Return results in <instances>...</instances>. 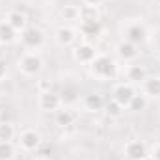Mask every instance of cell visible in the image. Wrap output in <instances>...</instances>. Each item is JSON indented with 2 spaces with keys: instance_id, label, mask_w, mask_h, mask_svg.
I'll return each mask as SVG.
<instances>
[{
  "instance_id": "277c9868",
  "label": "cell",
  "mask_w": 160,
  "mask_h": 160,
  "mask_svg": "<svg viewBox=\"0 0 160 160\" xmlns=\"http://www.w3.org/2000/svg\"><path fill=\"white\" fill-rule=\"evenodd\" d=\"M38 106L41 112L45 114H56L62 106V97L60 93L48 89V91H39V99H38Z\"/></svg>"
},
{
  "instance_id": "e0dca14e",
  "label": "cell",
  "mask_w": 160,
  "mask_h": 160,
  "mask_svg": "<svg viewBox=\"0 0 160 160\" xmlns=\"http://www.w3.org/2000/svg\"><path fill=\"white\" fill-rule=\"evenodd\" d=\"M101 30H102L101 21H80V32L86 38H97Z\"/></svg>"
},
{
  "instance_id": "d4e9b609",
  "label": "cell",
  "mask_w": 160,
  "mask_h": 160,
  "mask_svg": "<svg viewBox=\"0 0 160 160\" xmlns=\"http://www.w3.org/2000/svg\"><path fill=\"white\" fill-rule=\"evenodd\" d=\"M78 13H80V8L77 6H65L63 9H62V17H63V21H78Z\"/></svg>"
},
{
  "instance_id": "ffe728a7",
  "label": "cell",
  "mask_w": 160,
  "mask_h": 160,
  "mask_svg": "<svg viewBox=\"0 0 160 160\" xmlns=\"http://www.w3.org/2000/svg\"><path fill=\"white\" fill-rule=\"evenodd\" d=\"M60 97H62V104H73L75 101H78V91L75 86H67L63 93H60Z\"/></svg>"
},
{
  "instance_id": "5b68a950",
  "label": "cell",
  "mask_w": 160,
  "mask_h": 160,
  "mask_svg": "<svg viewBox=\"0 0 160 160\" xmlns=\"http://www.w3.org/2000/svg\"><path fill=\"white\" fill-rule=\"evenodd\" d=\"M125 39L134 43V45H142L147 39V26L142 21H132L125 26Z\"/></svg>"
},
{
  "instance_id": "4316f807",
  "label": "cell",
  "mask_w": 160,
  "mask_h": 160,
  "mask_svg": "<svg viewBox=\"0 0 160 160\" xmlns=\"http://www.w3.org/2000/svg\"><path fill=\"white\" fill-rule=\"evenodd\" d=\"M102 0H84V6H89V8H99Z\"/></svg>"
},
{
  "instance_id": "8fae6325",
  "label": "cell",
  "mask_w": 160,
  "mask_h": 160,
  "mask_svg": "<svg viewBox=\"0 0 160 160\" xmlns=\"http://www.w3.org/2000/svg\"><path fill=\"white\" fill-rule=\"evenodd\" d=\"M104 99H102V95H99V93H88V95H84V99H82V106H84V110L86 112H91V114H97V112H101V110H104Z\"/></svg>"
},
{
  "instance_id": "ac0fdd59",
  "label": "cell",
  "mask_w": 160,
  "mask_h": 160,
  "mask_svg": "<svg viewBox=\"0 0 160 160\" xmlns=\"http://www.w3.org/2000/svg\"><path fill=\"white\" fill-rule=\"evenodd\" d=\"M15 39H17V32L6 21H2L0 22V43L2 45H9V43H13Z\"/></svg>"
},
{
  "instance_id": "6da1fadb",
  "label": "cell",
  "mask_w": 160,
  "mask_h": 160,
  "mask_svg": "<svg viewBox=\"0 0 160 160\" xmlns=\"http://www.w3.org/2000/svg\"><path fill=\"white\" fill-rule=\"evenodd\" d=\"M118 63L106 54H97V58L89 63V73L97 80H114L118 77Z\"/></svg>"
},
{
  "instance_id": "7402d4cb",
  "label": "cell",
  "mask_w": 160,
  "mask_h": 160,
  "mask_svg": "<svg viewBox=\"0 0 160 160\" xmlns=\"http://www.w3.org/2000/svg\"><path fill=\"white\" fill-rule=\"evenodd\" d=\"M80 21H99V11L97 8H89V6H82L78 13Z\"/></svg>"
},
{
  "instance_id": "9a60e30c",
  "label": "cell",
  "mask_w": 160,
  "mask_h": 160,
  "mask_svg": "<svg viewBox=\"0 0 160 160\" xmlns=\"http://www.w3.org/2000/svg\"><path fill=\"white\" fill-rule=\"evenodd\" d=\"M54 38H56V43L60 45V47H71L75 39H77V36H75V30L71 28V26H60V28H56V34H54Z\"/></svg>"
},
{
  "instance_id": "9c48e42d",
  "label": "cell",
  "mask_w": 160,
  "mask_h": 160,
  "mask_svg": "<svg viewBox=\"0 0 160 160\" xmlns=\"http://www.w3.org/2000/svg\"><path fill=\"white\" fill-rule=\"evenodd\" d=\"M73 58L80 62V63H86V65H89L95 58H97V50H95V47L93 45H89V43H82L78 47H75V50H73Z\"/></svg>"
},
{
  "instance_id": "ba28073f",
  "label": "cell",
  "mask_w": 160,
  "mask_h": 160,
  "mask_svg": "<svg viewBox=\"0 0 160 160\" xmlns=\"http://www.w3.org/2000/svg\"><path fill=\"white\" fill-rule=\"evenodd\" d=\"M19 145H21V149H24V151H28V153L38 151L39 145H41L39 132H36V130H32V128L21 132V136H19Z\"/></svg>"
},
{
  "instance_id": "cb8c5ba5",
  "label": "cell",
  "mask_w": 160,
  "mask_h": 160,
  "mask_svg": "<svg viewBox=\"0 0 160 160\" xmlns=\"http://www.w3.org/2000/svg\"><path fill=\"white\" fill-rule=\"evenodd\" d=\"M104 108H106V114H108V118H112V119H118L123 116V112H125V108L119 106L116 101H110L108 104H104Z\"/></svg>"
},
{
  "instance_id": "30bf717a",
  "label": "cell",
  "mask_w": 160,
  "mask_h": 160,
  "mask_svg": "<svg viewBox=\"0 0 160 160\" xmlns=\"http://www.w3.org/2000/svg\"><path fill=\"white\" fill-rule=\"evenodd\" d=\"M17 34H21L22 30H26L28 28V17L22 13V11H19V9H13V11H9L8 15H6V19H4Z\"/></svg>"
},
{
  "instance_id": "d6986e66",
  "label": "cell",
  "mask_w": 160,
  "mask_h": 160,
  "mask_svg": "<svg viewBox=\"0 0 160 160\" xmlns=\"http://www.w3.org/2000/svg\"><path fill=\"white\" fill-rule=\"evenodd\" d=\"M15 134V125L11 121H0V142H13Z\"/></svg>"
},
{
  "instance_id": "7c38bea8",
  "label": "cell",
  "mask_w": 160,
  "mask_h": 160,
  "mask_svg": "<svg viewBox=\"0 0 160 160\" xmlns=\"http://www.w3.org/2000/svg\"><path fill=\"white\" fill-rule=\"evenodd\" d=\"M142 89H143V95L147 99H158L160 97V77L158 75L147 77L142 82Z\"/></svg>"
},
{
  "instance_id": "f546056e",
  "label": "cell",
  "mask_w": 160,
  "mask_h": 160,
  "mask_svg": "<svg viewBox=\"0 0 160 160\" xmlns=\"http://www.w3.org/2000/svg\"><path fill=\"white\" fill-rule=\"evenodd\" d=\"M157 11H158V15H160V2H158V6H157Z\"/></svg>"
},
{
  "instance_id": "7a4b0ae2",
  "label": "cell",
  "mask_w": 160,
  "mask_h": 160,
  "mask_svg": "<svg viewBox=\"0 0 160 160\" xmlns=\"http://www.w3.org/2000/svg\"><path fill=\"white\" fill-rule=\"evenodd\" d=\"M19 71L24 77H38L43 71V60L38 52H26L19 58Z\"/></svg>"
},
{
  "instance_id": "603a6c76",
  "label": "cell",
  "mask_w": 160,
  "mask_h": 160,
  "mask_svg": "<svg viewBox=\"0 0 160 160\" xmlns=\"http://www.w3.org/2000/svg\"><path fill=\"white\" fill-rule=\"evenodd\" d=\"M145 106H147V97L145 95H134V99L130 101V106H128V110H132V112H142V110H145Z\"/></svg>"
},
{
  "instance_id": "3957f363",
  "label": "cell",
  "mask_w": 160,
  "mask_h": 160,
  "mask_svg": "<svg viewBox=\"0 0 160 160\" xmlns=\"http://www.w3.org/2000/svg\"><path fill=\"white\" fill-rule=\"evenodd\" d=\"M43 43H45V32L38 26H28L26 30L21 32V45L28 52H34V50L41 48Z\"/></svg>"
},
{
  "instance_id": "52a82bcc",
  "label": "cell",
  "mask_w": 160,
  "mask_h": 160,
  "mask_svg": "<svg viewBox=\"0 0 160 160\" xmlns=\"http://www.w3.org/2000/svg\"><path fill=\"white\" fill-rule=\"evenodd\" d=\"M114 97H112V101H116L119 106L123 108H128L130 106V101L134 99V95H136V91H134V88L130 86V84H118L116 88H114V93H112Z\"/></svg>"
},
{
  "instance_id": "5bb4252c",
  "label": "cell",
  "mask_w": 160,
  "mask_h": 160,
  "mask_svg": "<svg viewBox=\"0 0 160 160\" xmlns=\"http://www.w3.org/2000/svg\"><path fill=\"white\" fill-rule=\"evenodd\" d=\"M116 50H118V56H119L121 60H125V62H132L138 56V45H134V43H130V41H127V39L119 41L118 47H116Z\"/></svg>"
},
{
  "instance_id": "2e32d148",
  "label": "cell",
  "mask_w": 160,
  "mask_h": 160,
  "mask_svg": "<svg viewBox=\"0 0 160 160\" xmlns=\"http://www.w3.org/2000/svg\"><path fill=\"white\" fill-rule=\"evenodd\" d=\"M75 119H77V114L71 108H62L54 114V121L60 128H67V127L75 125Z\"/></svg>"
},
{
  "instance_id": "f1b7e54d",
  "label": "cell",
  "mask_w": 160,
  "mask_h": 160,
  "mask_svg": "<svg viewBox=\"0 0 160 160\" xmlns=\"http://www.w3.org/2000/svg\"><path fill=\"white\" fill-rule=\"evenodd\" d=\"M34 160H48V158H45V157H38V158H34Z\"/></svg>"
},
{
  "instance_id": "44dd1931",
  "label": "cell",
  "mask_w": 160,
  "mask_h": 160,
  "mask_svg": "<svg viewBox=\"0 0 160 160\" xmlns=\"http://www.w3.org/2000/svg\"><path fill=\"white\" fill-rule=\"evenodd\" d=\"M15 145L13 142H0V160H13Z\"/></svg>"
},
{
  "instance_id": "8992f818",
  "label": "cell",
  "mask_w": 160,
  "mask_h": 160,
  "mask_svg": "<svg viewBox=\"0 0 160 160\" xmlns=\"http://www.w3.org/2000/svg\"><path fill=\"white\" fill-rule=\"evenodd\" d=\"M123 153H125V158L127 160H143V158L149 157L147 145H145L142 140H130V142L125 145Z\"/></svg>"
},
{
  "instance_id": "484cf974",
  "label": "cell",
  "mask_w": 160,
  "mask_h": 160,
  "mask_svg": "<svg viewBox=\"0 0 160 160\" xmlns=\"http://www.w3.org/2000/svg\"><path fill=\"white\" fill-rule=\"evenodd\" d=\"M6 73H8V65H6V62L0 58V80L6 77Z\"/></svg>"
},
{
  "instance_id": "4dcf8cb0",
  "label": "cell",
  "mask_w": 160,
  "mask_h": 160,
  "mask_svg": "<svg viewBox=\"0 0 160 160\" xmlns=\"http://www.w3.org/2000/svg\"><path fill=\"white\" fill-rule=\"evenodd\" d=\"M143 160H153V157H151V155H149V157H147V158H143Z\"/></svg>"
},
{
  "instance_id": "83f0119b",
  "label": "cell",
  "mask_w": 160,
  "mask_h": 160,
  "mask_svg": "<svg viewBox=\"0 0 160 160\" xmlns=\"http://www.w3.org/2000/svg\"><path fill=\"white\" fill-rule=\"evenodd\" d=\"M153 160H160V143H157L155 147H153Z\"/></svg>"
},
{
  "instance_id": "4fadbf2b",
  "label": "cell",
  "mask_w": 160,
  "mask_h": 160,
  "mask_svg": "<svg viewBox=\"0 0 160 160\" xmlns=\"http://www.w3.org/2000/svg\"><path fill=\"white\" fill-rule=\"evenodd\" d=\"M125 77H127L128 82H132V84H142L149 75H147V69L142 63H130L127 67V71H125Z\"/></svg>"
}]
</instances>
